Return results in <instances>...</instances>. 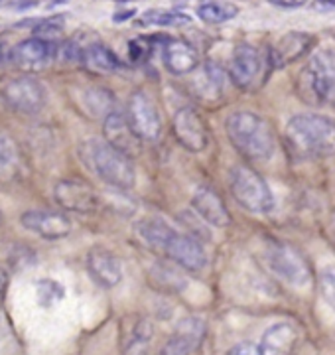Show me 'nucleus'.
Listing matches in <instances>:
<instances>
[{
  "label": "nucleus",
  "mask_w": 335,
  "mask_h": 355,
  "mask_svg": "<svg viewBox=\"0 0 335 355\" xmlns=\"http://www.w3.org/2000/svg\"><path fill=\"white\" fill-rule=\"evenodd\" d=\"M284 140L300 160L327 158L335 154V123L322 114H296L288 121Z\"/></svg>",
  "instance_id": "f257e3e1"
},
{
  "label": "nucleus",
  "mask_w": 335,
  "mask_h": 355,
  "mask_svg": "<svg viewBox=\"0 0 335 355\" xmlns=\"http://www.w3.org/2000/svg\"><path fill=\"white\" fill-rule=\"evenodd\" d=\"M227 137L235 150L246 160H266L274 154V130L272 125L253 111H237L225 121Z\"/></svg>",
  "instance_id": "f03ea898"
},
{
  "label": "nucleus",
  "mask_w": 335,
  "mask_h": 355,
  "mask_svg": "<svg viewBox=\"0 0 335 355\" xmlns=\"http://www.w3.org/2000/svg\"><path fill=\"white\" fill-rule=\"evenodd\" d=\"M85 158L91 170L105 184L116 190H130L136 184V170L129 154L111 146L107 140H91L85 144Z\"/></svg>",
  "instance_id": "7ed1b4c3"
},
{
  "label": "nucleus",
  "mask_w": 335,
  "mask_h": 355,
  "mask_svg": "<svg viewBox=\"0 0 335 355\" xmlns=\"http://www.w3.org/2000/svg\"><path fill=\"white\" fill-rule=\"evenodd\" d=\"M231 193L246 211L266 216L274 209V193L264 178L248 166H235L231 170Z\"/></svg>",
  "instance_id": "20e7f679"
},
{
  "label": "nucleus",
  "mask_w": 335,
  "mask_h": 355,
  "mask_svg": "<svg viewBox=\"0 0 335 355\" xmlns=\"http://www.w3.org/2000/svg\"><path fill=\"white\" fill-rule=\"evenodd\" d=\"M0 97L14 111L34 114L46 105V89L34 77L10 76L0 79Z\"/></svg>",
  "instance_id": "39448f33"
},
{
  "label": "nucleus",
  "mask_w": 335,
  "mask_h": 355,
  "mask_svg": "<svg viewBox=\"0 0 335 355\" xmlns=\"http://www.w3.org/2000/svg\"><path fill=\"white\" fill-rule=\"evenodd\" d=\"M172 132L181 148L199 154L209 146V127L194 107H181L174 113Z\"/></svg>",
  "instance_id": "423d86ee"
},
{
  "label": "nucleus",
  "mask_w": 335,
  "mask_h": 355,
  "mask_svg": "<svg viewBox=\"0 0 335 355\" xmlns=\"http://www.w3.org/2000/svg\"><path fill=\"white\" fill-rule=\"evenodd\" d=\"M127 116L134 135L142 140V142H154L160 139L162 132V119H160V111L152 101V97L144 91H134L129 99V109H127Z\"/></svg>",
  "instance_id": "0eeeda50"
},
{
  "label": "nucleus",
  "mask_w": 335,
  "mask_h": 355,
  "mask_svg": "<svg viewBox=\"0 0 335 355\" xmlns=\"http://www.w3.org/2000/svg\"><path fill=\"white\" fill-rule=\"evenodd\" d=\"M55 203L73 214H91L99 205V196L89 182L81 178H65L60 180L53 188Z\"/></svg>",
  "instance_id": "6e6552de"
},
{
  "label": "nucleus",
  "mask_w": 335,
  "mask_h": 355,
  "mask_svg": "<svg viewBox=\"0 0 335 355\" xmlns=\"http://www.w3.org/2000/svg\"><path fill=\"white\" fill-rule=\"evenodd\" d=\"M335 85V73L332 64L323 58L316 55L300 76V91L308 103H323Z\"/></svg>",
  "instance_id": "1a4fd4ad"
},
{
  "label": "nucleus",
  "mask_w": 335,
  "mask_h": 355,
  "mask_svg": "<svg viewBox=\"0 0 335 355\" xmlns=\"http://www.w3.org/2000/svg\"><path fill=\"white\" fill-rule=\"evenodd\" d=\"M20 223L28 231L36 233L38 237L48 239V241L64 239L73 229L71 219L65 216L64 211H57V209H30L26 214H22Z\"/></svg>",
  "instance_id": "9d476101"
},
{
  "label": "nucleus",
  "mask_w": 335,
  "mask_h": 355,
  "mask_svg": "<svg viewBox=\"0 0 335 355\" xmlns=\"http://www.w3.org/2000/svg\"><path fill=\"white\" fill-rule=\"evenodd\" d=\"M57 58V48L53 42L42 38H28L16 44L10 50V62L22 71H42Z\"/></svg>",
  "instance_id": "9b49d317"
},
{
  "label": "nucleus",
  "mask_w": 335,
  "mask_h": 355,
  "mask_svg": "<svg viewBox=\"0 0 335 355\" xmlns=\"http://www.w3.org/2000/svg\"><path fill=\"white\" fill-rule=\"evenodd\" d=\"M271 268L286 282L294 286H306L311 279L309 268L302 254L288 245H274L269 254Z\"/></svg>",
  "instance_id": "f8f14e48"
},
{
  "label": "nucleus",
  "mask_w": 335,
  "mask_h": 355,
  "mask_svg": "<svg viewBox=\"0 0 335 355\" xmlns=\"http://www.w3.org/2000/svg\"><path fill=\"white\" fill-rule=\"evenodd\" d=\"M262 58L260 51L255 46L241 44L235 48L231 65H229V76L233 83L241 89H255L257 83H260L262 76Z\"/></svg>",
  "instance_id": "ddd939ff"
},
{
  "label": "nucleus",
  "mask_w": 335,
  "mask_h": 355,
  "mask_svg": "<svg viewBox=\"0 0 335 355\" xmlns=\"http://www.w3.org/2000/svg\"><path fill=\"white\" fill-rule=\"evenodd\" d=\"M164 254L190 272H199L207 266V253L203 245L192 235H183L178 231L166 245Z\"/></svg>",
  "instance_id": "4468645a"
},
{
  "label": "nucleus",
  "mask_w": 335,
  "mask_h": 355,
  "mask_svg": "<svg viewBox=\"0 0 335 355\" xmlns=\"http://www.w3.org/2000/svg\"><path fill=\"white\" fill-rule=\"evenodd\" d=\"M87 270H89L91 279L101 288H115L123 280V265L118 257L103 247L91 249L87 254Z\"/></svg>",
  "instance_id": "2eb2a0df"
},
{
  "label": "nucleus",
  "mask_w": 335,
  "mask_h": 355,
  "mask_svg": "<svg viewBox=\"0 0 335 355\" xmlns=\"http://www.w3.org/2000/svg\"><path fill=\"white\" fill-rule=\"evenodd\" d=\"M192 207L197 216L213 227L231 225V214L217 191L209 186H199L192 196Z\"/></svg>",
  "instance_id": "dca6fc26"
},
{
  "label": "nucleus",
  "mask_w": 335,
  "mask_h": 355,
  "mask_svg": "<svg viewBox=\"0 0 335 355\" xmlns=\"http://www.w3.org/2000/svg\"><path fill=\"white\" fill-rule=\"evenodd\" d=\"M316 44V38L308 32H288L274 44L271 50V62L274 67H286V65L298 62L302 55H306Z\"/></svg>",
  "instance_id": "f3484780"
},
{
  "label": "nucleus",
  "mask_w": 335,
  "mask_h": 355,
  "mask_svg": "<svg viewBox=\"0 0 335 355\" xmlns=\"http://www.w3.org/2000/svg\"><path fill=\"white\" fill-rule=\"evenodd\" d=\"M162 58H164V65L170 73L174 76H188L194 73L199 65V55L195 48L185 42V40H166L164 48H162Z\"/></svg>",
  "instance_id": "a211bd4d"
},
{
  "label": "nucleus",
  "mask_w": 335,
  "mask_h": 355,
  "mask_svg": "<svg viewBox=\"0 0 335 355\" xmlns=\"http://www.w3.org/2000/svg\"><path fill=\"white\" fill-rule=\"evenodd\" d=\"M103 135L105 140L115 146L118 150H123L125 154H132L134 150H138V144L142 140L134 135V130L130 127L129 116L123 114L120 111H113L103 121Z\"/></svg>",
  "instance_id": "6ab92c4d"
},
{
  "label": "nucleus",
  "mask_w": 335,
  "mask_h": 355,
  "mask_svg": "<svg viewBox=\"0 0 335 355\" xmlns=\"http://www.w3.org/2000/svg\"><path fill=\"white\" fill-rule=\"evenodd\" d=\"M296 343L298 331L294 330V326L280 322L264 331L258 347L262 355H292L296 349Z\"/></svg>",
  "instance_id": "aec40b11"
},
{
  "label": "nucleus",
  "mask_w": 335,
  "mask_h": 355,
  "mask_svg": "<svg viewBox=\"0 0 335 355\" xmlns=\"http://www.w3.org/2000/svg\"><path fill=\"white\" fill-rule=\"evenodd\" d=\"M81 64L85 65L93 73L99 76H109L120 69V62L113 51L109 50L103 44H91L83 50V60Z\"/></svg>",
  "instance_id": "412c9836"
},
{
  "label": "nucleus",
  "mask_w": 335,
  "mask_h": 355,
  "mask_svg": "<svg viewBox=\"0 0 335 355\" xmlns=\"http://www.w3.org/2000/svg\"><path fill=\"white\" fill-rule=\"evenodd\" d=\"M174 233L176 231L160 219H146L138 225V235H141L142 243L156 253L162 254L166 251V245L170 243V239L174 237Z\"/></svg>",
  "instance_id": "4be33fe9"
},
{
  "label": "nucleus",
  "mask_w": 335,
  "mask_h": 355,
  "mask_svg": "<svg viewBox=\"0 0 335 355\" xmlns=\"http://www.w3.org/2000/svg\"><path fill=\"white\" fill-rule=\"evenodd\" d=\"M83 105H85V111L91 116H95V119L101 116L105 121L109 114L115 111V95L103 87L87 89L83 93Z\"/></svg>",
  "instance_id": "5701e85b"
},
{
  "label": "nucleus",
  "mask_w": 335,
  "mask_h": 355,
  "mask_svg": "<svg viewBox=\"0 0 335 355\" xmlns=\"http://www.w3.org/2000/svg\"><path fill=\"white\" fill-rule=\"evenodd\" d=\"M239 14V8L233 2H217V0H209L206 4H201L197 8V16L206 22V24H225L233 20Z\"/></svg>",
  "instance_id": "b1692460"
},
{
  "label": "nucleus",
  "mask_w": 335,
  "mask_h": 355,
  "mask_svg": "<svg viewBox=\"0 0 335 355\" xmlns=\"http://www.w3.org/2000/svg\"><path fill=\"white\" fill-rule=\"evenodd\" d=\"M150 345H152V326L146 320H141L132 330L125 355H150Z\"/></svg>",
  "instance_id": "393cba45"
},
{
  "label": "nucleus",
  "mask_w": 335,
  "mask_h": 355,
  "mask_svg": "<svg viewBox=\"0 0 335 355\" xmlns=\"http://www.w3.org/2000/svg\"><path fill=\"white\" fill-rule=\"evenodd\" d=\"M190 16L178 10H148V12L142 14L141 24L144 26H168V28H174V26H185L190 24Z\"/></svg>",
  "instance_id": "a878e982"
},
{
  "label": "nucleus",
  "mask_w": 335,
  "mask_h": 355,
  "mask_svg": "<svg viewBox=\"0 0 335 355\" xmlns=\"http://www.w3.org/2000/svg\"><path fill=\"white\" fill-rule=\"evenodd\" d=\"M18 164L20 156L14 140L0 132V176H12Z\"/></svg>",
  "instance_id": "bb28decb"
},
{
  "label": "nucleus",
  "mask_w": 335,
  "mask_h": 355,
  "mask_svg": "<svg viewBox=\"0 0 335 355\" xmlns=\"http://www.w3.org/2000/svg\"><path fill=\"white\" fill-rule=\"evenodd\" d=\"M36 296H38L39 306L50 308V306L57 304L64 298L65 291L60 282H55L52 279H44L36 284Z\"/></svg>",
  "instance_id": "cd10ccee"
},
{
  "label": "nucleus",
  "mask_w": 335,
  "mask_h": 355,
  "mask_svg": "<svg viewBox=\"0 0 335 355\" xmlns=\"http://www.w3.org/2000/svg\"><path fill=\"white\" fill-rule=\"evenodd\" d=\"M195 349H199V347L188 336H183L180 331H174V336L160 349V355H192Z\"/></svg>",
  "instance_id": "c85d7f7f"
},
{
  "label": "nucleus",
  "mask_w": 335,
  "mask_h": 355,
  "mask_svg": "<svg viewBox=\"0 0 335 355\" xmlns=\"http://www.w3.org/2000/svg\"><path fill=\"white\" fill-rule=\"evenodd\" d=\"M62 30H64V16L46 18V20H42V22L36 26V30H34V36H36V38L52 42L53 36L62 34Z\"/></svg>",
  "instance_id": "c756f323"
},
{
  "label": "nucleus",
  "mask_w": 335,
  "mask_h": 355,
  "mask_svg": "<svg viewBox=\"0 0 335 355\" xmlns=\"http://www.w3.org/2000/svg\"><path fill=\"white\" fill-rule=\"evenodd\" d=\"M320 292L323 300L335 312V268H325L320 275Z\"/></svg>",
  "instance_id": "7c9ffc66"
},
{
  "label": "nucleus",
  "mask_w": 335,
  "mask_h": 355,
  "mask_svg": "<svg viewBox=\"0 0 335 355\" xmlns=\"http://www.w3.org/2000/svg\"><path fill=\"white\" fill-rule=\"evenodd\" d=\"M227 355H262L260 354V347L255 345V343H237V345H233L231 349L227 352Z\"/></svg>",
  "instance_id": "2f4dec72"
},
{
  "label": "nucleus",
  "mask_w": 335,
  "mask_h": 355,
  "mask_svg": "<svg viewBox=\"0 0 335 355\" xmlns=\"http://www.w3.org/2000/svg\"><path fill=\"white\" fill-rule=\"evenodd\" d=\"M271 4L278 6V8H300L304 6L308 0H269Z\"/></svg>",
  "instance_id": "473e14b6"
},
{
  "label": "nucleus",
  "mask_w": 335,
  "mask_h": 355,
  "mask_svg": "<svg viewBox=\"0 0 335 355\" xmlns=\"http://www.w3.org/2000/svg\"><path fill=\"white\" fill-rule=\"evenodd\" d=\"M316 10H335V0H316Z\"/></svg>",
  "instance_id": "72a5a7b5"
},
{
  "label": "nucleus",
  "mask_w": 335,
  "mask_h": 355,
  "mask_svg": "<svg viewBox=\"0 0 335 355\" xmlns=\"http://www.w3.org/2000/svg\"><path fill=\"white\" fill-rule=\"evenodd\" d=\"M6 62H10V51L6 50V46H4L2 40H0V67L6 64Z\"/></svg>",
  "instance_id": "f704fd0d"
},
{
  "label": "nucleus",
  "mask_w": 335,
  "mask_h": 355,
  "mask_svg": "<svg viewBox=\"0 0 335 355\" xmlns=\"http://www.w3.org/2000/svg\"><path fill=\"white\" fill-rule=\"evenodd\" d=\"M6 282H8V277H6V272L0 268V294H2L4 288H6Z\"/></svg>",
  "instance_id": "c9c22d12"
}]
</instances>
